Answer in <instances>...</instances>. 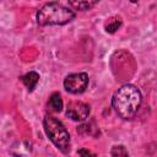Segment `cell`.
Returning <instances> with one entry per match:
<instances>
[{
    "label": "cell",
    "mask_w": 157,
    "mask_h": 157,
    "mask_svg": "<svg viewBox=\"0 0 157 157\" xmlns=\"http://www.w3.org/2000/svg\"><path fill=\"white\" fill-rule=\"evenodd\" d=\"M48 105L52 108V110L59 113L63 110V99L60 97L59 93H53L49 98V102H48Z\"/></svg>",
    "instance_id": "cell-8"
},
{
    "label": "cell",
    "mask_w": 157,
    "mask_h": 157,
    "mask_svg": "<svg viewBox=\"0 0 157 157\" xmlns=\"http://www.w3.org/2000/svg\"><path fill=\"white\" fill-rule=\"evenodd\" d=\"M110 155L112 156H129V152L125 150L124 146L119 145V146H114L110 151Z\"/></svg>",
    "instance_id": "cell-10"
},
{
    "label": "cell",
    "mask_w": 157,
    "mask_h": 157,
    "mask_svg": "<svg viewBox=\"0 0 157 157\" xmlns=\"http://www.w3.org/2000/svg\"><path fill=\"white\" fill-rule=\"evenodd\" d=\"M121 26V20L119 17H112L109 18L105 25H104V29L108 32V33H114L117 32Z\"/></svg>",
    "instance_id": "cell-9"
},
{
    "label": "cell",
    "mask_w": 157,
    "mask_h": 157,
    "mask_svg": "<svg viewBox=\"0 0 157 157\" xmlns=\"http://www.w3.org/2000/svg\"><path fill=\"white\" fill-rule=\"evenodd\" d=\"M21 81L25 83V86L27 87V90L29 92H32L36 88V86H37V83L39 81V75L36 71H29L26 75L21 76Z\"/></svg>",
    "instance_id": "cell-6"
},
{
    "label": "cell",
    "mask_w": 157,
    "mask_h": 157,
    "mask_svg": "<svg viewBox=\"0 0 157 157\" xmlns=\"http://www.w3.org/2000/svg\"><path fill=\"white\" fill-rule=\"evenodd\" d=\"M78 155H86V156H88V155H91V156H94V153L93 152H91V151H87V150H78V152H77Z\"/></svg>",
    "instance_id": "cell-11"
},
{
    "label": "cell",
    "mask_w": 157,
    "mask_h": 157,
    "mask_svg": "<svg viewBox=\"0 0 157 157\" xmlns=\"http://www.w3.org/2000/svg\"><path fill=\"white\" fill-rule=\"evenodd\" d=\"M66 115L75 121H83L90 115V107L83 102H70L66 108Z\"/></svg>",
    "instance_id": "cell-5"
},
{
    "label": "cell",
    "mask_w": 157,
    "mask_h": 157,
    "mask_svg": "<svg viewBox=\"0 0 157 157\" xmlns=\"http://www.w3.org/2000/svg\"><path fill=\"white\" fill-rule=\"evenodd\" d=\"M99 0H69V4L75 9L80 11H86L92 9Z\"/></svg>",
    "instance_id": "cell-7"
},
{
    "label": "cell",
    "mask_w": 157,
    "mask_h": 157,
    "mask_svg": "<svg viewBox=\"0 0 157 157\" xmlns=\"http://www.w3.org/2000/svg\"><path fill=\"white\" fill-rule=\"evenodd\" d=\"M43 126L50 141L64 153L70 151V135L64 124L52 115H45Z\"/></svg>",
    "instance_id": "cell-3"
},
{
    "label": "cell",
    "mask_w": 157,
    "mask_h": 157,
    "mask_svg": "<svg viewBox=\"0 0 157 157\" xmlns=\"http://www.w3.org/2000/svg\"><path fill=\"white\" fill-rule=\"evenodd\" d=\"M142 96L139 88L134 85H124L118 91H115L113 98H112V105L115 110V113L125 120L132 119L141 105Z\"/></svg>",
    "instance_id": "cell-1"
},
{
    "label": "cell",
    "mask_w": 157,
    "mask_h": 157,
    "mask_svg": "<svg viewBox=\"0 0 157 157\" xmlns=\"http://www.w3.org/2000/svg\"><path fill=\"white\" fill-rule=\"evenodd\" d=\"M75 18V12L59 2L45 4L37 12V23L39 26H63Z\"/></svg>",
    "instance_id": "cell-2"
},
{
    "label": "cell",
    "mask_w": 157,
    "mask_h": 157,
    "mask_svg": "<svg viewBox=\"0 0 157 157\" xmlns=\"http://www.w3.org/2000/svg\"><path fill=\"white\" fill-rule=\"evenodd\" d=\"M136 1H137V0H131V2H136Z\"/></svg>",
    "instance_id": "cell-12"
},
{
    "label": "cell",
    "mask_w": 157,
    "mask_h": 157,
    "mask_svg": "<svg viewBox=\"0 0 157 157\" xmlns=\"http://www.w3.org/2000/svg\"><path fill=\"white\" fill-rule=\"evenodd\" d=\"M88 86V76L85 72L70 74L64 80V88L72 94H78L86 91Z\"/></svg>",
    "instance_id": "cell-4"
}]
</instances>
